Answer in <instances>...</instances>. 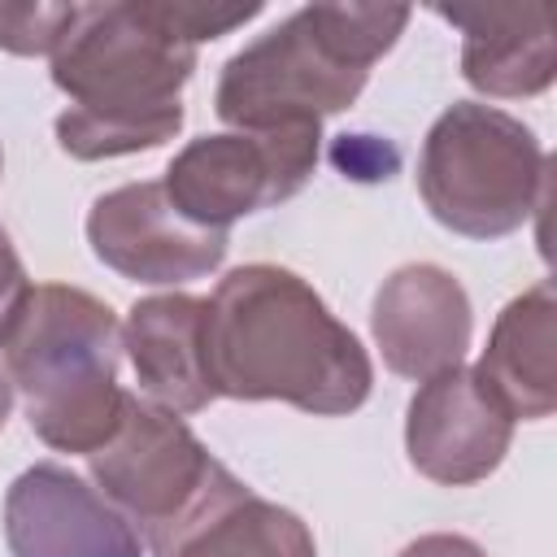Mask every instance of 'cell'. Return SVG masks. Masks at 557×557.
Instances as JSON below:
<instances>
[{"instance_id": "cell-1", "label": "cell", "mask_w": 557, "mask_h": 557, "mask_svg": "<svg viewBox=\"0 0 557 557\" xmlns=\"http://www.w3.org/2000/svg\"><path fill=\"white\" fill-rule=\"evenodd\" d=\"M205 361L218 396L287 400L305 413H352L374 370L361 339L283 265H239L205 300Z\"/></svg>"}, {"instance_id": "cell-2", "label": "cell", "mask_w": 557, "mask_h": 557, "mask_svg": "<svg viewBox=\"0 0 557 557\" xmlns=\"http://www.w3.org/2000/svg\"><path fill=\"white\" fill-rule=\"evenodd\" d=\"M196 48L157 13V0L78 4L52 52V83L70 96L57 144L78 161L165 144L183 126V87Z\"/></svg>"}, {"instance_id": "cell-3", "label": "cell", "mask_w": 557, "mask_h": 557, "mask_svg": "<svg viewBox=\"0 0 557 557\" xmlns=\"http://www.w3.org/2000/svg\"><path fill=\"white\" fill-rule=\"evenodd\" d=\"M122 326L104 300L65 283H35L0 326L9 383L30 431L57 453H96L113 440L126 392L117 387Z\"/></svg>"}, {"instance_id": "cell-4", "label": "cell", "mask_w": 557, "mask_h": 557, "mask_svg": "<svg viewBox=\"0 0 557 557\" xmlns=\"http://www.w3.org/2000/svg\"><path fill=\"white\" fill-rule=\"evenodd\" d=\"M405 22L400 4H305L222 65L213 109L239 131L322 122L361 96Z\"/></svg>"}, {"instance_id": "cell-5", "label": "cell", "mask_w": 557, "mask_h": 557, "mask_svg": "<svg viewBox=\"0 0 557 557\" xmlns=\"http://www.w3.org/2000/svg\"><path fill=\"white\" fill-rule=\"evenodd\" d=\"M87 461L96 492L157 557H170L187 531L248 492V483H239L178 413L139 396H126L113 440Z\"/></svg>"}, {"instance_id": "cell-6", "label": "cell", "mask_w": 557, "mask_h": 557, "mask_svg": "<svg viewBox=\"0 0 557 557\" xmlns=\"http://www.w3.org/2000/svg\"><path fill=\"white\" fill-rule=\"evenodd\" d=\"M418 191L440 226L496 239L548 200V157L513 113L461 100L422 139Z\"/></svg>"}, {"instance_id": "cell-7", "label": "cell", "mask_w": 557, "mask_h": 557, "mask_svg": "<svg viewBox=\"0 0 557 557\" xmlns=\"http://www.w3.org/2000/svg\"><path fill=\"white\" fill-rule=\"evenodd\" d=\"M322 122L270 131H226L191 139L165 170V191L200 226L226 231L235 218L296 196L318 165Z\"/></svg>"}, {"instance_id": "cell-8", "label": "cell", "mask_w": 557, "mask_h": 557, "mask_svg": "<svg viewBox=\"0 0 557 557\" xmlns=\"http://www.w3.org/2000/svg\"><path fill=\"white\" fill-rule=\"evenodd\" d=\"M91 252L135 283H191L222 265L231 235L178 213L161 178L104 191L87 213Z\"/></svg>"}, {"instance_id": "cell-9", "label": "cell", "mask_w": 557, "mask_h": 557, "mask_svg": "<svg viewBox=\"0 0 557 557\" xmlns=\"http://www.w3.org/2000/svg\"><path fill=\"white\" fill-rule=\"evenodd\" d=\"M4 540L13 557H144L135 527L78 474L39 461L4 496Z\"/></svg>"}, {"instance_id": "cell-10", "label": "cell", "mask_w": 557, "mask_h": 557, "mask_svg": "<svg viewBox=\"0 0 557 557\" xmlns=\"http://www.w3.org/2000/svg\"><path fill=\"white\" fill-rule=\"evenodd\" d=\"M509 440V413L487 396V387L466 366L426 379L409 400L405 448L413 470L431 483L466 487L487 479L505 461Z\"/></svg>"}, {"instance_id": "cell-11", "label": "cell", "mask_w": 557, "mask_h": 557, "mask_svg": "<svg viewBox=\"0 0 557 557\" xmlns=\"http://www.w3.org/2000/svg\"><path fill=\"white\" fill-rule=\"evenodd\" d=\"M374 344L392 374L400 379H435L453 366H461L470 348V296L466 287L440 270V265H400L392 278H383L374 296Z\"/></svg>"}, {"instance_id": "cell-12", "label": "cell", "mask_w": 557, "mask_h": 557, "mask_svg": "<svg viewBox=\"0 0 557 557\" xmlns=\"http://www.w3.org/2000/svg\"><path fill=\"white\" fill-rule=\"evenodd\" d=\"M461 44V74L483 96H540L557 74V4H435Z\"/></svg>"}, {"instance_id": "cell-13", "label": "cell", "mask_w": 557, "mask_h": 557, "mask_svg": "<svg viewBox=\"0 0 557 557\" xmlns=\"http://www.w3.org/2000/svg\"><path fill=\"white\" fill-rule=\"evenodd\" d=\"M205 309L200 296H148L122 326L144 396L170 413H200L218 396L205 361Z\"/></svg>"}, {"instance_id": "cell-14", "label": "cell", "mask_w": 557, "mask_h": 557, "mask_svg": "<svg viewBox=\"0 0 557 557\" xmlns=\"http://www.w3.org/2000/svg\"><path fill=\"white\" fill-rule=\"evenodd\" d=\"M474 379L509 422H535L557 409V296L548 278L500 309Z\"/></svg>"}, {"instance_id": "cell-15", "label": "cell", "mask_w": 557, "mask_h": 557, "mask_svg": "<svg viewBox=\"0 0 557 557\" xmlns=\"http://www.w3.org/2000/svg\"><path fill=\"white\" fill-rule=\"evenodd\" d=\"M170 557H318V548L292 509L244 492L187 531Z\"/></svg>"}, {"instance_id": "cell-16", "label": "cell", "mask_w": 557, "mask_h": 557, "mask_svg": "<svg viewBox=\"0 0 557 557\" xmlns=\"http://www.w3.org/2000/svg\"><path fill=\"white\" fill-rule=\"evenodd\" d=\"M78 4H0V48L17 57H52Z\"/></svg>"}, {"instance_id": "cell-17", "label": "cell", "mask_w": 557, "mask_h": 557, "mask_svg": "<svg viewBox=\"0 0 557 557\" xmlns=\"http://www.w3.org/2000/svg\"><path fill=\"white\" fill-rule=\"evenodd\" d=\"M157 13L161 22L183 39V44H205V39H218L235 26H244L248 17L261 13V4H178V0H157Z\"/></svg>"}, {"instance_id": "cell-18", "label": "cell", "mask_w": 557, "mask_h": 557, "mask_svg": "<svg viewBox=\"0 0 557 557\" xmlns=\"http://www.w3.org/2000/svg\"><path fill=\"white\" fill-rule=\"evenodd\" d=\"M400 557H487V553L474 540H466V535L431 531V535H418L413 544H405Z\"/></svg>"}, {"instance_id": "cell-19", "label": "cell", "mask_w": 557, "mask_h": 557, "mask_svg": "<svg viewBox=\"0 0 557 557\" xmlns=\"http://www.w3.org/2000/svg\"><path fill=\"white\" fill-rule=\"evenodd\" d=\"M30 283H26V270H22V257L13 252V239H9V231L0 226V326H4V318H9V309L17 305V296L26 292Z\"/></svg>"}, {"instance_id": "cell-20", "label": "cell", "mask_w": 557, "mask_h": 557, "mask_svg": "<svg viewBox=\"0 0 557 557\" xmlns=\"http://www.w3.org/2000/svg\"><path fill=\"white\" fill-rule=\"evenodd\" d=\"M9 409H13V383H9V374L0 370V431H4V422H9Z\"/></svg>"}]
</instances>
